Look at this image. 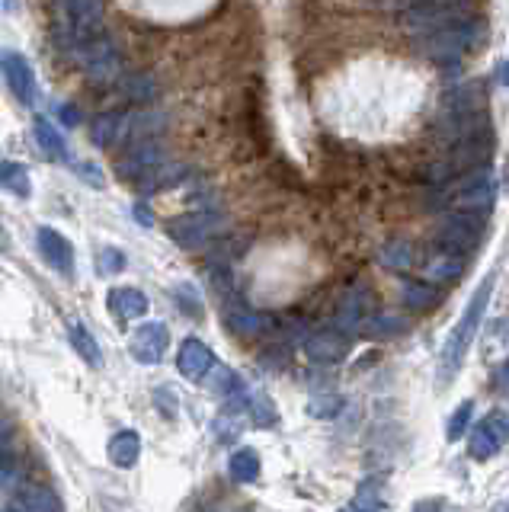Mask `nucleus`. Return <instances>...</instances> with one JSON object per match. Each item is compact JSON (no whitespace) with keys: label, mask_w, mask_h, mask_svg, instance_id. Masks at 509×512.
Here are the masks:
<instances>
[{"label":"nucleus","mask_w":509,"mask_h":512,"mask_svg":"<svg viewBox=\"0 0 509 512\" xmlns=\"http://www.w3.org/2000/svg\"><path fill=\"white\" fill-rule=\"evenodd\" d=\"M180 295H186V301L180 298V308L189 314V317H202V298H199V292L189 282H183L180 288H177Z\"/></svg>","instance_id":"34"},{"label":"nucleus","mask_w":509,"mask_h":512,"mask_svg":"<svg viewBox=\"0 0 509 512\" xmlns=\"http://www.w3.org/2000/svg\"><path fill=\"white\" fill-rule=\"evenodd\" d=\"M426 282H439V285H452L458 282L461 276H465V256H458V253H442L436 250L433 260L426 263Z\"/></svg>","instance_id":"17"},{"label":"nucleus","mask_w":509,"mask_h":512,"mask_svg":"<svg viewBox=\"0 0 509 512\" xmlns=\"http://www.w3.org/2000/svg\"><path fill=\"white\" fill-rule=\"evenodd\" d=\"M493 288H497V276H484L481 285L474 288L471 301L465 304V311H461L458 324L452 327V333L445 336V346L439 352V384L445 388V384H452L461 372V365H465L468 352H471V343L477 330H481L484 324V314L490 308V298H493Z\"/></svg>","instance_id":"1"},{"label":"nucleus","mask_w":509,"mask_h":512,"mask_svg":"<svg viewBox=\"0 0 509 512\" xmlns=\"http://www.w3.org/2000/svg\"><path fill=\"white\" fill-rule=\"evenodd\" d=\"M497 391H500V394L506 391V362L497 365Z\"/></svg>","instance_id":"39"},{"label":"nucleus","mask_w":509,"mask_h":512,"mask_svg":"<svg viewBox=\"0 0 509 512\" xmlns=\"http://www.w3.org/2000/svg\"><path fill=\"white\" fill-rule=\"evenodd\" d=\"M68 336H71V346H74L77 356H81V362H87L90 368H100L103 365L100 343H97V336L87 330L84 320H71V324H68Z\"/></svg>","instance_id":"19"},{"label":"nucleus","mask_w":509,"mask_h":512,"mask_svg":"<svg viewBox=\"0 0 509 512\" xmlns=\"http://www.w3.org/2000/svg\"><path fill=\"white\" fill-rule=\"evenodd\" d=\"M77 176H81V180H87L90 186H103V176H100V167L97 164H81L77 167Z\"/></svg>","instance_id":"35"},{"label":"nucleus","mask_w":509,"mask_h":512,"mask_svg":"<svg viewBox=\"0 0 509 512\" xmlns=\"http://www.w3.org/2000/svg\"><path fill=\"white\" fill-rule=\"evenodd\" d=\"M209 391L212 394H237V391H241V378H237L234 372H231V368H225V365H212L209 368Z\"/></svg>","instance_id":"29"},{"label":"nucleus","mask_w":509,"mask_h":512,"mask_svg":"<svg viewBox=\"0 0 509 512\" xmlns=\"http://www.w3.org/2000/svg\"><path fill=\"white\" fill-rule=\"evenodd\" d=\"M247 416H250V423L253 426H260V429H269V426H276V404L269 400V394H247Z\"/></svg>","instance_id":"27"},{"label":"nucleus","mask_w":509,"mask_h":512,"mask_svg":"<svg viewBox=\"0 0 509 512\" xmlns=\"http://www.w3.org/2000/svg\"><path fill=\"white\" fill-rule=\"evenodd\" d=\"M228 471L234 484H253V480L260 477V455L253 452V448H237L231 455Z\"/></svg>","instance_id":"25"},{"label":"nucleus","mask_w":509,"mask_h":512,"mask_svg":"<svg viewBox=\"0 0 509 512\" xmlns=\"http://www.w3.org/2000/svg\"><path fill=\"white\" fill-rule=\"evenodd\" d=\"M125 128H129V122H125L122 112H109V116L97 119V125H93V141L103 144V148H113L125 135Z\"/></svg>","instance_id":"26"},{"label":"nucleus","mask_w":509,"mask_h":512,"mask_svg":"<svg viewBox=\"0 0 509 512\" xmlns=\"http://www.w3.org/2000/svg\"><path fill=\"white\" fill-rule=\"evenodd\" d=\"M135 215H138L141 224H145V228H151V224H154V215L145 208V202H135Z\"/></svg>","instance_id":"37"},{"label":"nucleus","mask_w":509,"mask_h":512,"mask_svg":"<svg viewBox=\"0 0 509 512\" xmlns=\"http://www.w3.org/2000/svg\"><path fill=\"white\" fill-rule=\"evenodd\" d=\"M0 71H4L10 93L17 96L23 106L36 103V71H33V64H29L26 55L13 52V48H10V52L0 55Z\"/></svg>","instance_id":"10"},{"label":"nucleus","mask_w":509,"mask_h":512,"mask_svg":"<svg viewBox=\"0 0 509 512\" xmlns=\"http://www.w3.org/2000/svg\"><path fill=\"white\" fill-rule=\"evenodd\" d=\"M215 365V352L205 346L202 340H183L180 352H177V368L180 375L189 378V381H202L205 375H209V368Z\"/></svg>","instance_id":"14"},{"label":"nucleus","mask_w":509,"mask_h":512,"mask_svg":"<svg viewBox=\"0 0 509 512\" xmlns=\"http://www.w3.org/2000/svg\"><path fill=\"white\" fill-rule=\"evenodd\" d=\"M340 410H343V397H337V394H317L308 400V413L314 420H333Z\"/></svg>","instance_id":"30"},{"label":"nucleus","mask_w":509,"mask_h":512,"mask_svg":"<svg viewBox=\"0 0 509 512\" xmlns=\"http://www.w3.org/2000/svg\"><path fill=\"white\" fill-rule=\"evenodd\" d=\"M481 39H484L481 16H471V20H465V23L429 32V36H423V45H426L429 58H436L439 64H458L461 58H465L468 48H474Z\"/></svg>","instance_id":"2"},{"label":"nucleus","mask_w":509,"mask_h":512,"mask_svg":"<svg viewBox=\"0 0 509 512\" xmlns=\"http://www.w3.org/2000/svg\"><path fill=\"white\" fill-rule=\"evenodd\" d=\"M33 132H36V141H39V148L42 154L55 160V164H65L68 160V144H65V135L58 132L55 122L52 119H45V116H36L33 119Z\"/></svg>","instance_id":"18"},{"label":"nucleus","mask_w":509,"mask_h":512,"mask_svg":"<svg viewBox=\"0 0 509 512\" xmlns=\"http://www.w3.org/2000/svg\"><path fill=\"white\" fill-rule=\"evenodd\" d=\"M493 202H497V173H493L490 167L471 170L458 189V212L487 215L493 208Z\"/></svg>","instance_id":"8"},{"label":"nucleus","mask_w":509,"mask_h":512,"mask_svg":"<svg viewBox=\"0 0 509 512\" xmlns=\"http://www.w3.org/2000/svg\"><path fill=\"white\" fill-rule=\"evenodd\" d=\"M157 164H164V151H161V144H154V141H135L129 144V151H125L119 157V176H135V180H141L148 170H154Z\"/></svg>","instance_id":"13"},{"label":"nucleus","mask_w":509,"mask_h":512,"mask_svg":"<svg viewBox=\"0 0 509 512\" xmlns=\"http://www.w3.org/2000/svg\"><path fill=\"white\" fill-rule=\"evenodd\" d=\"M413 512H442V503L439 500H420L413 506Z\"/></svg>","instance_id":"38"},{"label":"nucleus","mask_w":509,"mask_h":512,"mask_svg":"<svg viewBox=\"0 0 509 512\" xmlns=\"http://www.w3.org/2000/svg\"><path fill=\"white\" fill-rule=\"evenodd\" d=\"M61 10H65V29H68V42H87L93 36L106 32V13H103V0H61Z\"/></svg>","instance_id":"6"},{"label":"nucleus","mask_w":509,"mask_h":512,"mask_svg":"<svg viewBox=\"0 0 509 512\" xmlns=\"http://www.w3.org/2000/svg\"><path fill=\"white\" fill-rule=\"evenodd\" d=\"M221 218L212 215V212H193V215H183V218H173L167 224V234L177 247L183 250H202L209 247L212 240L221 234Z\"/></svg>","instance_id":"5"},{"label":"nucleus","mask_w":509,"mask_h":512,"mask_svg":"<svg viewBox=\"0 0 509 512\" xmlns=\"http://www.w3.org/2000/svg\"><path fill=\"white\" fill-rule=\"evenodd\" d=\"M58 112H61V119H65V125H77V122H81V112H77L74 106H68V103L61 106Z\"/></svg>","instance_id":"36"},{"label":"nucleus","mask_w":509,"mask_h":512,"mask_svg":"<svg viewBox=\"0 0 509 512\" xmlns=\"http://www.w3.org/2000/svg\"><path fill=\"white\" fill-rule=\"evenodd\" d=\"M369 330H372L375 336L404 333V330H407V320H404V317H394V314H381V317H372V320H369Z\"/></svg>","instance_id":"33"},{"label":"nucleus","mask_w":509,"mask_h":512,"mask_svg":"<svg viewBox=\"0 0 509 512\" xmlns=\"http://www.w3.org/2000/svg\"><path fill=\"white\" fill-rule=\"evenodd\" d=\"M109 308H113V314L119 320H138V317L148 314L151 301H148L145 292H141V288L122 285V288H113V292H109Z\"/></svg>","instance_id":"15"},{"label":"nucleus","mask_w":509,"mask_h":512,"mask_svg":"<svg viewBox=\"0 0 509 512\" xmlns=\"http://www.w3.org/2000/svg\"><path fill=\"white\" fill-rule=\"evenodd\" d=\"M413 260H417V253H413V247L404 244V240H394V244H388L385 250H381V263L394 272H407L413 266Z\"/></svg>","instance_id":"28"},{"label":"nucleus","mask_w":509,"mask_h":512,"mask_svg":"<svg viewBox=\"0 0 509 512\" xmlns=\"http://www.w3.org/2000/svg\"><path fill=\"white\" fill-rule=\"evenodd\" d=\"M97 269H100V276H116V272L125 269V253L116 250V247L100 250V256H97Z\"/></svg>","instance_id":"32"},{"label":"nucleus","mask_w":509,"mask_h":512,"mask_svg":"<svg viewBox=\"0 0 509 512\" xmlns=\"http://www.w3.org/2000/svg\"><path fill=\"white\" fill-rule=\"evenodd\" d=\"M228 317V327L237 333V336H260L266 333L269 327H273V320H269L266 314L260 311H247V308H234L225 314Z\"/></svg>","instance_id":"24"},{"label":"nucleus","mask_w":509,"mask_h":512,"mask_svg":"<svg viewBox=\"0 0 509 512\" xmlns=\"http://www.w3.org/2000/svg\"><path fill=\"white\" fill-rule=\"evenodd\" d=\"M471 416H474V400H465V404H458V410L452 413L449 426H445V436H449V442H461V439H465V429L471 426Z\"/></svg>","instance_id":"31"},{"label":"nucleus","mask_w":509,"mask_h":512,"mask_svg":"<svg viewBox=\"0 0 509 512\" xmlns=\"http://www.w3.org/2000/svg\"><path fill=\"white\" fill-rule=\"evenodd\" d=\"M487 234V215H474V212H452L439 224L436 231V247L442 253H458L465 256L477 250V244Z\"/></svg>","instance_id":"3"},{"label":"nucleus","mask_w":509,"mask_h":512,"mask_svg":"<svg viewBox=\"0 0 509 512\" xmlns=\"http://www.w3.org/2000/svg\"><path fill=\"white\" fill-rule=\"evenodd\" d=\"M401 301H404V308L407 311H433L436 304L442 301V292L433 285V282H404L401 288Z\"/></svg>","instance_id":"20"},{"label":"nucleus","mask_w":509,"mask_h":512,"mask_svg":"<svg viewBox=\"0 0 509 512\" xmlns=\"http://www.w3.org/2000/svg\"><path fill=\"white\" fill-rule=\"evenodd\" d=\"M0 253H10V234L4 224H0Z\"/></svg>","instance_id":"40"},{"label":"nucleus","mask_w":509,"mask_h":512,"mask_svg":"<svg viewBox=\"0 0 509 512\" xmlns=\"http://www.w3.org/2000/svg\"><path fill=\"white\" fill-rule=\"evenodd\" d=\"M10 512H65V509H61L58 496L52 490H45V487H23Z\"/></svg>","instance_id":"23"},{"label":"nucleus","mask_w":509,"mask_h":512,"mask_svg":"<svg viewBox=\"0 0 509 512\" xmlns=\"http://www.w3.org/2000/svg\"><path fill=\"white\" fill-rule=\"evenodd\" d=\"M36 244H39V253H42L45 263H49L55 272H61V276H71L74 272V247L65 234L55 231V228H39Z\"/></svg>","instance_id":"12"},{"label":"nucleus","mask_w":509,"mask_h":512,"mask_svg":"<svg viewBox=\"0 0 509 512\" xmlns=\"http://www.w3.org/2000/svg\"><path fill=\"white\" fill-rule=\"evenodd\" d=\"M0 189H7L10 196L29 199L33 196V180H29V167L17 164V160L0 157Z\"/></svg>","instance_id":"21"},{"label":"nucleus","mask_w":509,"mask_h":512,"mask_svg":"<svg viewBox=\"0 0 509 512\" xmlns=\"http://www.w3.org/2000/svg\"><path fill=\"white\" fill-rule=\"evenodd\" d=\"M506 445V413L493 410L487 413L481 423L471 429L468 436V455L474 461H490L500 455V448Z\"/></svg>","instance_id":"9"},{"label":"nucleus","mask_w":509,"mask_h":512,"mask_svg":"<svg viewBox=\"0 0 509 512\" xmlns=\"http://www.w3.org/2000/svg\"><path fill=\"white\" fill-rule=\"evenodd\" d=\"M106 455H109V461H113L116 468H122V471L135 468L138 458H141V436H138L135 429H119L116 436L109 439Z\"/></svg>","instance_id":"16"},{"label":"nucleus","mask_w":509,"mask_h":512,"mask_svg":"<svg viewBox=\"0 0 509 512\" xmlns=\"http://www.w3.org/2000/svg\"><path fill=\"white\" fill-rule=\"evenodd\" d=\"M349 349H353V340H349V336L337 327L317 330L308 336V343H305L308 359L317 365H340L349 356Z\"/></svg>","instance_id":"11"},{"label":"nucleus","mask_w":509,"mask_h":512,"mask_svg":"<svg viewBox=\"0 0 509 512\" xmlns=\"http://www.w3.org/2000/svg\"><path fill=\"white\" fill-rule=\"evenodd\" d=\"M74 55L93 84H113L122 71V61H119L113 39H109V32H100V36H93L87 42H77Z\"/></svg>","instance_id":"4"},{"label":"nucleus","mask_w":509,"mask_h":512,"mask_svg":"<svg viewBox=\"0 0 509 512\" xmlns=\"http://www.w3.org/2000/svg\"><path fill=\"white\" fill-rule=\"evenodd\" d=\"M170 349V330L164 320H145L129 336V352L138 365H157Z\"/></svg>","instance_id":"7"},{"label":"nucleus","mask_w":509,"mask_h":512,"mask_svg":"<svg viewBox=\"0 0 509 512\" xmlns=\"http://www.w3.org/2000/svg\"><path fill=\"white\" fill-rule=\"evenodd\" d=\"M381 477H369L365 484H359L356 496L349 500L340 512H385V493H381Z\"/></svg>","instance_id":"22"}]
</instances>
